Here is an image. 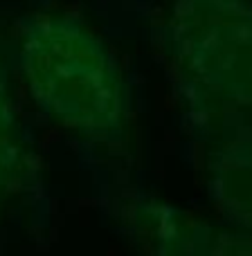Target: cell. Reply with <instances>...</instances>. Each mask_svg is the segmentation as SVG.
<instances>
[{"label": "cell", "mask_w": 252, "mask_h": 256, "mask_svg": "<svg viewBox=\"0 0 252 256\" xmlns=\"http://www.w3.org/2000/svg\"><path fill=\"white\" fill-rule=\"evenodd\" d=\"M18 68L34 106L79 137H124L131 102L113 52L70 14H32L18 30Z\"/></svg>", "instance_id": "1"}, {"label": "cell", "mask_w": 252, "mask_h": 256, "mask_svg": "<svg viewBox=\"0 0 252 256\" xmlns=\"http://www.w3.org/2000/svg\"><path fill=\"white\" fill-rule=\"evenodd\" d=\"M115 216L128 240L144 252L176 256L252 254V236L155 196L124 194L115 200Z\"/></svg>", "instance_id": "3"}, {"label": "cell", "mask_w": 252, "mask_h": 256, "mask_svg": "<svg viewBox=\"0 0 252 256\" xmlns=\"http://www.w3.org/2000/svg\"><path fill=\"white\" fill-rule=\"evenodd\" d=\"M207 189L218 216L252 236V128L227 137L212 150Z\"/></svg>", "instance_id": "4"}, {"label": "cell", "mask_w": 252, "mask_h": 256, "mask_svg": "<svg viewBox=\"0 0 252 256\" xmlns=\"http://www.w3.org/2000/svg\"><path fill=\"white\" fill-rule=\"evenodd\" d=\"M167 38L200 94L252 110V0H173Z\"/></svg>", "instance_id": "2"}, {"label": "cell", "mask_w": 252, "mask_h": 256, "mask_svg": "<svg viewBox=\"0 0 252 256\" xmlns=\"http://www.w3.org/2000/svg\"><path fill=\"white\" fill-rule=\"evenodd\" d=\"M25 173V148L16 112L0 72V212L21 186Z\"/></svg>", "instance_id": "5"}]
</instances>
